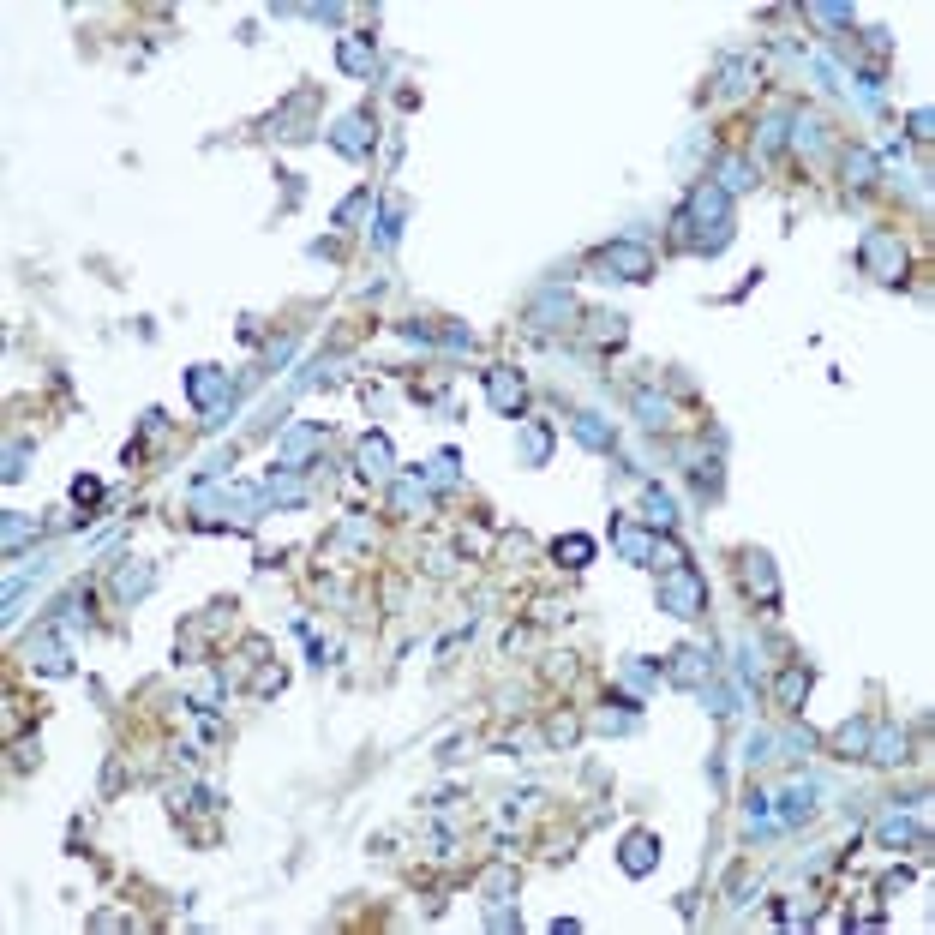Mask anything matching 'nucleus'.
<instances>
[{"instance_id": "f257e3e1", "label": "nucleus", "mask_w": 935, "mask_h": 935, "mask_svg": "<svg viewBox=\"0 0 935 935\" xmlns=\"http://www.w3.org/2000/svg\"><path fill=\"white\" fill-rule=\"evenodd\" d=\"M264 486H240V480H204L198 492H192V516L198 522H234V528H252L258 516H264Z\"/></svg>"}, {"instance_id": "f03ea898", "label": "nucleus", "mask_w": 935, "mask_h": 935, "mask_svg": "<svg viewBox=\"0 0 935 935\" xmlns=\"http://www.w3.org/2000/svg\"><path fill=\"white\" fill-rule=\"evenodd\" d=\"M684 228H690V246L696 252H726V240H732V198L714 186V180H702L696 192H690V204H684Z\"/></svg>"}, {"instance_id": "7ed1b4c3", "label": "nucleus", "mask_w": 935, "mask_h": 935, "mask_svg": "<svg viewBox=\"0 0 935 935\" xmlns=\"http://www.w3.org/2000/svg\"><path fill=\"white\" fill-rule=\"evenodd\" d=\"M702 606H708V582L690 564L660 570V612L666 618H702Z\"/></svg>"}, {"instance_id": "20e7f679", "label": "nucleus", "mask_w": 935, "mask_h": 935, "mask_svg": "<svg viewBox=\"0 0 935 935\" xmlns=\"http://www.w3.org/2000/svg\"><path fill=\"white\" fill-rule=\"evenodd\" d=\"M858 264H864V276H876V282H900V276H906V240H900L894 228H870L864 246H858Z\"/></svg>"}, {"instance_id": "39448f33", "label": "nucleus", "mask_w": 935, "mask_h": 935, "mask_svg": "<svg viewBox=\"0 0 935 935\" xmlns=\"http://www.w3.org/2000/svg\"><path fill=\"white\" fill-rule=\"evenodd\" d=\"M600 270H612L618 282H648V276H654V252H648L642 240H612V246L600 252Z\"/></svg>"}, {"instance_id": "423d86ee", "label": "nucleus", "mask_w": 935, "mask_h": 935, "mask_svg": "<svg viewBox=\"0 0 935 935\" xmlns=\"http://www.w3.org/2000/svg\"><path fill=\"white\" fill-rule=\"evenodd\" d=\"M186 396H192V408L222 414V402H228V372H216V366H192V372H186Z\"/></svg>"}, {"instance_id": "0eeeda50", "label": "nucleus", "mask_w": 935, "mask_h": 935, "mask_svg": "<svg viewBox=\"0 0 935 935\" xmlns=\"http://www.w3.org/2000/svg\"><path fill=\"white\" fill-rule=\"evenodd\" d=\"M372 138H378V132H372V114H342V120L330 126V144H336L342 156H354V162L372 156Z\"/></svg>"}, {"instance_id": "6e6552de", "label": "nucleus", "mask_w": 935, "mask_h": 935, "mask_svg": "<svg viewBox=\"0 0 935 935\" xmlns=\"http://www.w3.org/2000/svg\"><path fill=\"white\" fill-rule=\"evenodd\" d=\"M570 318H576L570 288H540L534 306H528V324H534V330H558V324H570Z\"/></svg>"}, {"instance_id": "1a4fd4ad", "label": "nucleus", "mask_w": 935, "mask_h": 935, "mask_svg": "<svg viewBox=\"0 0 935 935\" xmlns=\"http://www.w3.org/2000/svg\"><path fill=\"white\" fill-rule=\"evenodd\" d=\"M522 396H528V390H522V378H516L510 366H492V372H486V402H492V414L516 420V414H522Z\"/></svg>"}, {"instance_id": "9d476101", "label": "nucleus", "mask_w": 935, "mask_h": 935, "mask_svg": "<svg viewBox=\"0 0 935 935\" xmlns=\"http://www.w3.org/2000/svg\"><path fill=\"white\" fill-rule=\"evenodd\" d=\"M666 678H672L678 690H702V684L714 678V654H708V648H678L672 666H666Z\"/></svg>"}, {"instance_id": "9b49d317", "label": "nucleus", "mask_w": 935, "mask_h": 935, "mask_svg": "<svg viewBox=\"0 0 935 935\" xmlns=\"http://www.w3.org/2000/svg\"><path fill=\"white\" fill-rule=\"evenodd\" d=\"M324 444V426H288L276 438V468H306V456Z\"/></svg>"}, {"instance_id": "f8f14e48", "label": "nucleus", "mask_w": 935, "mask_h": 935, "mask_svg": "<svg viewBox=\"0 0 935 935\" xmlns=\"http://www.w3.org/2000/svg\"><path fill=\"white\" fill-rule=\"evenodd\" d=\"M744 588L762 606H780V576H774V558L768 552H744Z\"/></svg>"}, {"instance_id": "ddd939ff", "label": "nucleus", "mask_w": 935, "mask_h": 935, "mask_svg": "<svg viewBox=\"0 0 935 935\" xmlns=\"http://www.w3.org/2000/svg\"><path fill=\"white\" fill-rule=\"evenodd\" d=\"M816 798H822V786H816V780L786 786V792H780V828H804V822L816 816Z\"/></svg>"}, {"instance_id": "4468645a", "label": "nucleus", "mask_w": 935, "mask_h": 935, "mask_svg": "<svg viewBox=\"0 0 935 935\" xmlns=\"http://www.w3.org/2000/svg\"><path fill=\"white\" fill-rule=\"evenodd\" d=\"M924 822H930V804H912V816H882V828H876V840L882 846H912V840H924Z\"/></svg>"}, {"instance_id": "2eb2a0df", "label": "nucleus", "mask_w": 935, "mask_h": 935, "mask_svg": "<svg viewBox=\"0 0 935 935\" xmlns=\"http://www.w3.org/2000/svg\"><path fill=\"white\" fill-rule=\"evenodd\" d=\"M336 66H342L348 78H366V72L378 66V48H372V36H336Z\"/></svg>"}, {"instance_id": "dca6fc26", "label": "nucleus", "mask_w": 935, "mask_h": 935, "mask_svg": "<svg viewBox=\"0 0 935 935\" xmlns=\"http://www.w3.org/2000/svg\"><path fill=\"white\" fill-rule=\"evenodd\" d=\"M354 462H360V474H366V480H390V468H396L390 438H384V432H366V438H360V450H354Z\"/></svg>"}, {"instance_id": "f3484780", "label": "nucleus", "mask_w": 935, "mask_h": 935, "mask_svg": "<svg viewBox=\"0 0 935 935\" xmlns=\"http://www.w3.org/2000/svg\"><path fill=\"white\" fill-rule=\"evenodd\" d=\"M150 588H156V564L132 558V564H120V570H114V600H126V606H132V600H144Z\"/></svg>"}, {"instance_id": "a211bd4d", "label": "nucleus", "mask_w": 935, "mask_h": 935, "mask_svg": "<svg viewBox=\"0 0 935 935\" xmlns=\"http://www.w3.org/2000/svg\"><path fill=\"white\" fill-rule=\"evenodd\" d=\"M618 864H624V876H654V864H660V840H654V834H630V840L618 846Z\"/></svg>"}, {"instance_id": "6ab92c4d", "label": "nucleus", "mask_w": 935, "mask_h": 935, "mask_svg": "<svg viewBox=\"0 0 935 935\" xmlns=\"http://www.w3.org/2000/svg\"><path fill=\"white\" fill-rule=\"evenodd\" d=\"M264 498L282 504V510H300V504H306V480H300L294 468H270V474H264Z\"/></svg>"}, {"instance_id": "aec40b11", "label": "nucleus", "mask_w": 935, "mask_h": 935, "mask_svg": "<svg viewBox=\"0 0 935 935\" xmlns=\"http://www.w3.org/2000/svg\"><path fill=\"white\" fill-rule=\"evenodd\" d=\"M36 534H42L36 516H24V510H6V516H0V552H6V558H18Z\"/></svg>"}, {"instance_id": "412c9836", "label": "nucleus", "mask_w": 935, "mask_h": 935, "mask_svg": "<svg viewBox=\"0 0 935 935\" xmlns=\"http://www.w3.org/2000/svg\"><path fill=\"white\" fill-rule=\"evenodd\" d=\"M612 546H618V558H630V564H654V540H648L636 522H612Z\"/></svg>"}, {"instance_id": "4be33fe9", "label": "nucleus", "mask_w": 935, "mask_h": 935, "mask_svg": "<svg viewBox=\"0 0 935 935\" xmlns=\"http://www.w3.org/2000/svg\"><path fill=\"white\" fill-rule=\"evenodd\" d=\"M870 762H882V768H894V762H906V732L900 726H876L870 732V750H864Z\"/></svg>"}, {"instance_id": "5701e85b", "label": "nucleus", "mask_w": 935, "mask_h": 935, "mask_svg": "<svg viewBox=\"0 0 935 935\" xmlns=\"http://www.w3.org/2000/svg\"><path fill=\"white\" fill-rule=\"evenodd\" d=\"M30 666H42L48 678H66V672H72V654H66V642L42 636V642H30Z\"/></svg>"}, {"instance_id": "b1692460", "label": "nucleus", "mask_w": 935, "mask_h": 935, "mask_svg": "<svg viewBox=\"0 0 935 935\" xmlns=\"http://www.w3.org/2000/svg\"><path fill=\"white\" fill-rule=\"evenodd\" d=\"M804 696H810V672H804V666H786V672H780V684H774V702H780L786 714H798V708H804Z\"/></svg>"}, {"instance_id": "393cba45", "label": "nucleus", "mask_w": 935, "mask_h": 935, "mask_svg": "<svg viewBox=\"0 0 935 935\" xmlns=\"http://www.w3.org/2000/svg\"><path fill=\"white\" fill-rule=\"evenodd\" d=\"M486 924H492V930H510V924H516V918H510V876H504V870L486 882Z\"/></svg>"}, {"instance_id": "a878e982", "label": "nucleus", "mask_w": 935, "mask_h": 935, "mask_svg": "<svg viewBox=\"0 0 935 935\" xmlns=\"http://www.w3.org/2000/svg\"><path fill=\"white\" fill-rule=\"evenodd\" d=\"M750 84H756V66H750L744 54H726V60H720V96H744Z\"/></svg>"}, {"instance_id": "bb28decb", "label": "nucleus", "mask_w": 935, "mask_h": 935, "mask_svg": "<svg viewBox=\"0 0 935 935\" xmlns=\"http://www.w3.org/2000/svg\"><path fill=\"white\" fill-rule=\"evenodd\" d=\"M726 198H738V192H750L756 186V162L750 156H732V162H720V180H714Z\"/></svg>"}, {"instance_id": "cd10ccee", "label": "nucleus", "mask_w": 935, "mask_h": 935, "mask_svg": "<svg viewBox=\"0 0 935 935\" xmlns=\"http://www.w3.org/2000/svg\"><path fill=\"white\" fill-rule=\"evenodd\" d=\"M624 336H630V318H624V312H594V318H588V342L618 348Z\"/></svg>"}, {"instance_id": "c85d7f7f", "label": "nucleus", "mask_w": 935, "mask_h": 935, "mask_svg": "<svg viewBox=\"0 0 935 935\" xmlns=\"http://www.w3.org/2000/svg\"><path fill=\"white\" fill-rule=\"evenodd\" d=\"M546 456H552V426L528 420L522 426V468H546Z\"/></svg>"}, {"instance_id": "c756f323", "label": "nucleus", "mask_w": 935, "mask_h": 935, "mask_svg": "<svg viewBox=\"0 0 935 935\" xmlns=\"http://www.w3.org/2000/svg\"><path fill=\"white\" fill-rule=\"evenodd\" d=\"M642 516L666 534V528H678V504H672V492H660V486H642Z\"/></svg>"}, {"instance_id": "7c9ffc66", "label": "nucleus", "mask_w": 935, "mask_h": 935, "mask_svg": "<svg viewBox=\"0 0 935 935\" xmlns=\"http://www.w3.org/2000/svg\"><path fill=\"white\" fill-rule=\"evenodd\" d=\"M552 558L570 564V570H582V564H594V540H588V534H564V540L552 546Z\"/></svg>"}, {"instance_id": "2f4dec72", "label": "nucleus", "mask_w": 935, "mask_h": 935, "mask_svg": "<svg viewBox=\"0 0 935 935\" xmlns=\"http://www.w3.org/2000/svg\"><path fill=\"white\" fill-rule=\"evenodd\" d=\"M870 732H876L870 720H846V726L834 732V750H840V756H864V750H870Z\"/></svg>"}, {"instance_id": "473e14b6", "label": "nucleus", "mask_w": 935, "mask_h": 935, "mask_svg": "<svg viewBox=\"0 0 935 935\" xmlns=\"http://www.w3.org/2000/svg\"><path fill=\"white\" fill-rule=\"evenodd\" d=\"M792 144H798L804 156H822V144H828V138H822V120H816V114H798V120H792Z\"/></svg>"}, {"instance_id": "72a5a7b5", "label": "nucleus", "mask_w": 935, "mask_h": 935, "mask_svg": "<svg viewBox=\"0 0 935 935\" xmlns=\"http://www.w3.org/2000/svg\"><path fill=\"white\" fill-rule=\"evenodd\" d=\"M570 432H576L588 450H612V426H606L600 414H576V426H570Z\"/></svg>"}, {"instance_id": "f704fd0d", "label": "nucleus", "mask_w": 935, "mask_h": 935, "mask_svg": "<svg viewBox=\"0 0 935 935\" xmlns=\"http://www.w3.org/2000/svg\"><path fill=\"white\" fill-rule=\"evenodd\" d=\"M786 126H792V114H768V120L756 126V156L780 150V144H786Z\"/></svg>"}, {"instance_id": "c9c22d12", "label": "nucleus", "mask_w": 935, "mask_h": 935, "mask_svg": "<svg viewBox=\"0 0 935 935\" xmlns=\"http://www.w3.org/2000/svg\"><path fill=\"white\" fill-rule=\"evenodd\" d=\"M702 702H708V714H720V720H726V714H738V690H732V684H720V678H708V684H702Z\"/></svg>"}, {"instance_id": "e433bc0d", "label": "nucleus", "mask_w": 935, "mask_h": 935, "mask_svg": "<svg viewBox=\"0 0 935 935\" xmlns=\"http://www.w3.org/2000/svg\"><path fill=\"white\" fill-rule=\"evenodd\" d=\"M594 726L606 732V738H630V732H642V714H630V702H624V714H594Z\"/></svg>"}, {"instance_id": "4c0bfd02", "label": "nucleus", "mask_w": 935, "mask_h": 935, "mask_svg": "<svg viewBox=\"0 0 935 935\" xmlns=\"http://www.w3.org/2000/svg\"><path fill=\"white\" fill-rule=\"evenodd\" d=\"M390 498H396V510H408V516H426V504H432L420 480H396V492H390Z\"/></svg>"}, {"instance_id": "58836bf2", "label": "nucleus", "mask_w": 935, "mask_h": 935, "mask_svg": "<svg viewBox=\"0 0 935 935\" xmlns=\"http://www.w3.org/2000/svg\"><path fill=\"white\" fill-rule=\"evenodd\" d=\"M618 678H624V690H636V696H642V690L660 678V666H654V660H624V672H618Z\"/></svg>"}, {"instance_id": "ea45409f", "label": "nucleus", "mask_w": 935, "mask_h": 935, "mask_svg": "<svg viewBox=\"0 0 935 935\" xmlns=\"http://www.w3.org/2000/svg\"><path fill=\"white\" fill-rule=\"evenodd\" d=\"M846 180L852 186H870L876 180V156L870 150H846Z\"/></svg>"}, {"instance_id": "a19ab883", "label": "nucleus", "mask_w": 935, "mask_h": 935, "mask_svg": "<svg viewBox=\"0 0 935 935\" xmlns=\"http://www.w3.org/2000/svg\"><path fill=\"white\" fill-rule=\"evenodd\" d=\"M402 210H408L402 198L384 204V216H378V246H396V234H402Z\"/></svg>"}, {"instance_id": "79ce46f5", "label": "nucleus", "mask_w": 935, "mask_h": 935, "mask_svg": "<svg viewBox=\"0 0 935 935\" xmlns=\"http://www.w3.org/2000/svg\"><path fill=\"white\" fill-rule=\"evenodd\" d=\"M636 420H642V426H666V420H672V408H666L654 390H642V396H636Z\"/></svg>"}, {"instance_id": "37998d69", "label": "nucleus", "mask_w": 935, "mask_h": 935, "mask_svg": "<svg viewBox=\"0 0 935 935\" xmlns=\"http://www.w3.org/2000/svg\"><path fill=\"white\" fill-rule=\"evenodd\" d=\"M774 750H780L774 732H750V738H744V762H750V768H756V762H774Z\"/></svg>"}, {"instance_id": "c03bdc74", "label": "nucleus", "mask_w": 935, "mask_h": 935, "mask_svg": "<svg viewBox=\"0 0 935 935\" xmlns=\"http://www.w3.org/2000/svg\"><path fill=\"white\" fill-rule=\"evenodd\" d=\"M810 18H816V24H828V30H852V6H828V0H816V6H810Z\"/></svg>"}, {"instance_id": "a18cd8bd", "label": "nucleus", "mask_w": 935, "mask_h": 935, "mask_svg": "<svg viewBox=\"0 0 935 935\" xmlns=\"http://www.w3.org/2000/svg\"><path fill=\"white\" fill-rule=\"evenodd\" d=\"M546 738H552V744H576V738H582V720H576V714H558V720L546 726Z\"/></svg>"}, {"instance_id": "49530a36", "label": "nucleus", "mask_w": 935, "mask_h": 935, "mask_svg": "<svg viewBox=\"0 0 935 935\" xmlns=\"http://www.w3.org/2000/svg\"><path fill=\"white\" fill-rule=\"evenodd\" d=\"M768 804H774V798H762V792L750 798V828H762V834H768V828H780V816H774Z\"/></svg>"}, {"instance_id": "de8ad7c7", "label": "nucleus", "mask_w": 935, "mask_h": 935, "mask_svg": "<svg viewBox=\"0 0 935 935\" xmlns=\"http://www.w3.org/2000/svg\"><path fill=\"white\" fill-rule=\"evenodd\" d=\"M24 462H30V444H6V480H24Z\"/></svg>"}, {"instance_id": "09e8293b", "label": "nucleus", "mask_w": 935, "mask_h": 935, "mask_svg": "<svg viewBox=\"0 0 935 935\" xmlns=\"http://www.w3.org/2000/svg\"><path fill=\"white\" fill-rule=\"evenodd\" d=\"M366 204H372V192H354V198H348V204H342V210H336V222H342V228H348V222H354V216H360V210H366Z\"/></svg>"}, {"instance_id": "8fccbe9b", "label": "nucleus", "mask_w": 935, "mask_h": 935, "mask_svg": "<svg viewBox=\"0 0 935 935\" xmlns=\"http://www.w3.org/2000/svg\"><path fill=\"white\" fill-rule=\"evenodd\" d=\"M432 480H438V486H450V480H456V456H450V450L432 462Z\"/></svg>"}, {"instance_id": "3c124183", "label": "nucleus", "mask_w": 935, "mask_h": 935, "mask_svg": "<svg viewBox=\"0 0 935 935\" xmlns=\"http://www.w3.org/2000/svg\"><path fill=\"white\" fill-rule=\"evenodd\" d=\"M72 498H78V504H96V498H102V480H72Z\"/></svg>"}, {"instance_id": "603ef678", "label": "nucleus", "mask_w": 935, "mask_h": 935, "mask_svg": "<svg viewBox=\"0 0 935 935\" xmlns=\"http://www.w3.org/2000/svg\"><path fill=\"white\" fill-rule=\"evenodd\" d=\"M906 126H912V138H930V108H912V120H906Z\"/></svg>"}, {"instance_id": "864d4df0", "label": "nucleus", "mask_w": 935, "mask_h": 935, "mask_svg": "<svg viewBox=\"0 0 935 935\" xmlns=\"http://www.w3.org/2000/svg\"><path fill=\"white\" fill-rule=\"evenodd\" d=\"M366 534H372V528H366V516H354V522H342V540H348V546H354V540H366Z\"/></svg>"}]
</instances>
